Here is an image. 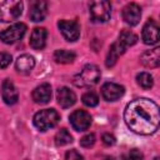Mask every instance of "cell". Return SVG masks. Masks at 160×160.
I'll use <instances>...</instances> for the list:
<instances>
[{
	"mask_svg": "<svg viewBox=\"0 0 160 160\" xmlns=\"http://www.w3.org/2000/svg\"><path fill=\"white\" fill-rule=\"evenodd\" d=\"M124 121L132 132L139 135H151L159 128V106L146 98L135 99L126 105L124 110Z\"/></svg>",
	"mask_w": 160,
	"mask_h": 160,
	"instance_id": "obj_1",
	"label": "cell"
},
{
	"mask_svg": "<svg viewBox=\"0 0 160 160\" xmlns=\"http://www.w3.org/2000/svg\"><path fill=\"white\" fill-rule=\"evenodd\" d=\"M136 42H138V36L132 31L122 30L120 32V35H119V39L109 49V52H108V56H106V61H105L106 66L108 68L114 66L115 62L118 61L119 56L122 55L129 46H132Z\"/></svg>",
	"mask_w": 160,
	"mask_h": 160,
	"instance_id": "obj_2",
	"label": "cell"
},
{
	"mask_svg": "<svg viewBox=\"0 0 160 160\" xmlns=\"http://www.w3.org/2000/svg\"><path fill=\"white\" fill-rule=\"evenodd\" d=\"M100 76H101V72L99 68L94 64H88L81 69V71L78 75H75L74 84L78 88H91L98 84V81L100 80Z\"/></svg>",
	"mask_w": 160,
	"mask_h": 160,
	"instance_id": "obj_3",
	"label": "cell"
},
{
	"mask_svg": "<svg viewBox=\"0 0 160 160\" xmlns=\"http://www.w3.org/2000/svg\"><path fill=\"white\" fill-rule=\"evenodd\" d=\"M60 120V115L55 109H44L34 115V125L40 131H46L54 128Z\"/></svg>",
	"mask_w": 160,
	"mask_h": 160,
	"instance_id": "obj_4",
	"label": "cell"
},
{
	"mask_svg": "<svg viewBox=\"0 0 160 160\" xmlns=\"http://www.w3.org/2000/svg\"><path fill=\"white\" fill-rule=\"evenodd\" d=\"M22 1L19 0H0V21L10 22L16 20L22 12Z\"/></svg>",
	"mask_w": 160,
	"mask_h": 160,
	"instance_id": "obj_5",
	"label": "cell"
},
{
	"mask_svg": "<svg viewBox=\"0 0 160 160\" xmlns=\"http://www.w3.org/2000/svg\"><path fill=\"white\" fill-rule=\"evenodd\" d=\"M90 18L94 22H105L111 15V4L109 1H94L89 6Z\"/></svg>",
	"mask_w": 160,
	"mask_h": 160,
	"instance_id": "obj_6",
	"label": "cell"
},
{
	"mask_svg": "<svg viewBox=\"0 0 160 160\" xmlns=\"http://www.w3.org/2000/svg\"><path fill=\"white\" fill-rule=\"evenodd\" d=\"M25 32H26V25L24 22H15L0 32V40L5 44H14L20 39H22Z\"/></svg>",
	"mask_w": 160,
	"mask_h": 160,
	"instance_id": "obj_7",
	"label": "cell"
},
{
	"mask_svg": "<svg viewBox=\"0 0 160 160\" xmlns=\"http://www.w3.org/2000/svg\"><path fill=\"white\" fill-rule=\"evenodd\" d=\"M58 28L68 41H76L80 38V24L76 20H59Z\"/></svg>",
	"mask_w": 160,
	"mask_h": 160,
	"instance_id": "obj_8",
	"label": "cell"
},
{
	"mask_svg": "<svg viewBox=\"0 0 160 160\" xmlns=\"http://www.w3.org/2000/svg\"><path fill=\"white\" fill-rule=\"evenodd\" d=\"M71 126L76 131H85L91 125V116L85 110H75L69 116Z\"/></svg>",
	"mask_w": 160,
	"mask_h": 160,
	"instance_id": "obj_9",
	"label": "cell"
},
{
	"mask_svg": "<svg viewBox=\"0 0 160 160\" xmlns=\"http://www.w3.org/2000/svg\"><path fill=\"white\" fill-rule=\"evenodd\" d=\"M141 39L146 45H155L159 41V26L155 20L150 19L145 22L141 32Z\"/></svg>",
	"mask_w": 160,
	"mask_h": 160,
	"instance_id": "obj_10",
	"label": "cell"
},
{
	"mask_svg": "<svg viewBox=\"0 0 160 160\" xmlns=\"http://www.w3.org/2000/svg\"><path fill=\"white\" fill-rule=\"evenodd\" d=\"M122 19L124 21L130 25V26H135L139 24L140 18H141V8L135 4V2H129L124 6L122 9Z\"/></svg>",
	"mask_w": 160,
	"mask_h": 160,
	"instance_id": "obj_11",
	"label": "cell"
},
{
	"mask_svg": "<svg viewBox=\"0 0 160 160\" xmlns=\"http://www.w3.org/2000/svg\"><path fill=\"white\" fill-rule=\"evenodd\" d=\"M125 92L124 86L115 82H105L101 86V95L106 101H116Z\"/></svg>",
	"mask_w": 160,
	"mask_h": 160,
	"instance_id": "obj_12",
	"label": "cell"
},
{
	"mask_svg": "<svg viewBox=\"0 0 160 160\" xmlns=\"http://www.w3.org/2000/svg\"><path fill=\"white\" fill-rule=\"evenodd\" d=\"M1 96L5 104L14 105L19 100V92L10 79H5L1 84Z\"/></svg>",
	"mask_w": 160,
	"mask_h": 160,
	"instance_id": "obj_13",
	"label": "cell"
},
{
	"mask_svg": "<svg viewBox=\"0 0 160 160\" xmlns=\"http://www.w3.org/2000/svg\"><path fill=\"white\" fill-rule=\"evenodd\" d=\"M48 15V4L46 1H32L30 5V11H29V18L34 22H40L42 21Z\"/></svg>",
	"mask_w": 160,
	"mask_h": 160,
	"instance_id": "obj_14",
	"label": "cell"
},
{
	"mask_svg": "<svg viewBox=\"0 0 160 160\" xmlns=\"http://www.w3.org/2000/svg\"><path fill=\"white\" fill-rule=\"evenodd\" d=\"M56 100L58 104L62 108V109H68L70 106H72L76 102V95L72 90H70L69 88H60L58 89L56 92Z\"/></svg>",
	"mask_w": 160,
	"mask_h": 160,
	"instance_id": "obj_15",
	"label": "cell"
},
{
	"mask_svg": "<svg viewBox=\"0 0 160 160\" xmlns=\"http://www.w3.org/2000/svg\"><path fill=\"white\" fill-rule=\"evenodd\" d=\"M140 61L146 68H150V69L158 68L160 64V49L156 46L151 50L144 51L140 56Z\"/></svg>",
	"mask_w": 160,
	"mask_h": 160,
	"instance_id": "obj_16",
	"label": "cell"
},
{
	"mask_svg": "<svg viewBox=\"0 0 160 160\" xmlns=\"http://www.w3.org/2000/svg\"><path fill=\"white\" fill-rule=\"evenodd\" d=\"M51 99V86L48 82H44L39 86H36L32 91V100L36 104H48Z\"/></svg>",
	"mask_w": 160,
	"mask_h": 160,
	"instance_id": "obj_17",
	"label": "cell"
},
{
	"mask_svg": "<svg viewBox=\"0 0 160 160\" xmlns=\"http://www.w3.org/2000/svg\"><path fill=\"white\" fill-rule=\"evenodd\" d=\"M48 38V30L45 28H35L30 36V46L35 50H41L45 48Z\"/></svg>",
	"mask_w": 160,
	"mask_h": 160,
	"instance_id": "obj_18",
	"label": "cell"
},
{
	"mask_svg": "<svg viewBox=\"0 0 160 160\" xmlns=\"http://www.w3.org/2000/svg\"><path fill=\"white\" fill-rule=\"evenodd\" d=\"M34 66H35V58L29 54L20 55L15 62V68L20 74H29L34 69Z\"/></svg>",
	"mask_w": 160,
	"mask_h": 160,
	"instance_id": "obj_19",
	"label": "cell"
},
{
	"mask_svg": "<svg viewBox=\"0 0 160 160\" xmlns=\"http://www.w3.org/2000/svg\"><path fill=\"white\" fill-rule=\"evenodd\" d=\"M76 55L74 51H70V50H64V49H60V50H56L54 52V60L59 64H70L75 60Z\"/></svg>",
	"mask_w": 160,
	"mask_h": 160,
	"instance_id": "obj_20",
	"label": "cell"
},
{
	"mask_svg": "<svg viewBox=\"0 0 160 160\" xmlns=\"http://www.w3.org/2000/svg\"><path fill=\"white\" fill-rule=\"evenodd\" d=\"M55 142L56 145L59 146H64V145H68L70 142H72V136L70 135V132L66 130V129H60L56 135H55Z\"/></svg>",
	"mask_w": 160,
	"mask_h": 160,
	"instance_id": "obj_21",
	"label": "cell"
},
{
	"mask_svg": "<svg viewBox=\"0 0 160 160\" xmlns=\"http://www.w3.org/2000/svg\"><path fill=\"white\" fill-rule=\"evenodd\" d=\"M136 82L142 89H151L154 85V79L149 72H140L136 75Z\"/></svg>",
	"mask_w": 160,
	"mask_h": 160,
	"instance_id": "obj_22",
	"label": "cell"
},
{
	"mask_svg": "<svg viewBox=\"0 0 160 160\" xmlns=\"http://www.w3.org/2000/svg\"><path fill=\"white\" fill-rule=\"evenodd\" d=\"M81 101L84 102V105L89 106V108H92V106H96L99 104V96L94 92V91H86L82 96H81Z\"/></svg>",
	"mask_w": 160,
	"mask_h": 160,
	"instance_id": "obj_23",
	"label": "cell"
},
{
	"mask_svg": "<svg viewBox=\"0 0 160 160\" xmlns=\"http://www.w3.org/2000/svg\"><path fill=\"white\" fill-rule=\"evenodd\" d=\"M95 140H96V138H95V135L92 134V132H90V134H86V135H84L81 139H80V145L82 146V148H91L94 144H95Z\"/></svg>",
	"mask_w": 160,
	"mask_h": 160,
	"instance_id": "obj_24",
	"label": "cell"
},
{
	"mask_svg": "<svg viewBox=\"0 0 160 160\" xmlns=\"http://www.w3.org/2000/svg\"><path fill=\"white\" fill-rule=\"evenodd\" d=\"M12 61V58L9 52H1L0 54V69H6Z\"/></svg>",
	"mask_w": 160,
	"mask_h": 160,
	"instance_id": "obj_25",
	"label": "cell"
},
{
	"mask_svg": "<svg viewBox=\"0 0 160 160\" xmlns=\"http://www.w3.org/2000/svg\"><path fill=\"white\" fill-rule=\"evenodd\" d=\"M142 159H144L142 152L138 149H131L125 158V160H142Z\"/></svg>",
	"mask_w": 160,
	"mask_h": 160,
	"instance_id": "obj_26",
	"label": "cell"
},
{
	"mask_svg": "<svg viewBox=\"0 0 160 160\" xmlns=\"http://www.w3.org/2000/svg\"><path fill=\"white\" fill-rule=\"evenodd\" d=\"M101 140H102L104 145H106V146H111L115 144V136L112 134H109V132H105L101 136Z\"/></svg>",
	"mask_w": 160,
	"mask_h": 160,
	"instance_id": "obj_27",
	"label": "cell"
},
{
	"mask_svg": "<svg viewBox=\"0 0 160 160\" xmlns=\"http://www.w3.org/2000/svg\"><path fill=\"white\" fill-rule=\"evenodd\" d=\"M65 160H84V158L76 151V150H70V151H68L66 152V155H65Z\"/></svg>",
	"mask_w": 160,
	"mask_h": 160,
	"instance_id": "obj_28",
	"label": "cell"
},
{
	"mask_svg": "<svg viewBox=\"0 0 160 160\" xmlns=\"http://www.w3.org/2000/svg\"><path fill=\"white\" fill-rule=\"evenodd\" d=\"M154 160H159V158H155V159H154Z\"/></svg>",
	"mask_w": 160,
	"mask_h": 160,
	"instance_id": "obj_29",
	"label": "cell"
}]
</instances>
